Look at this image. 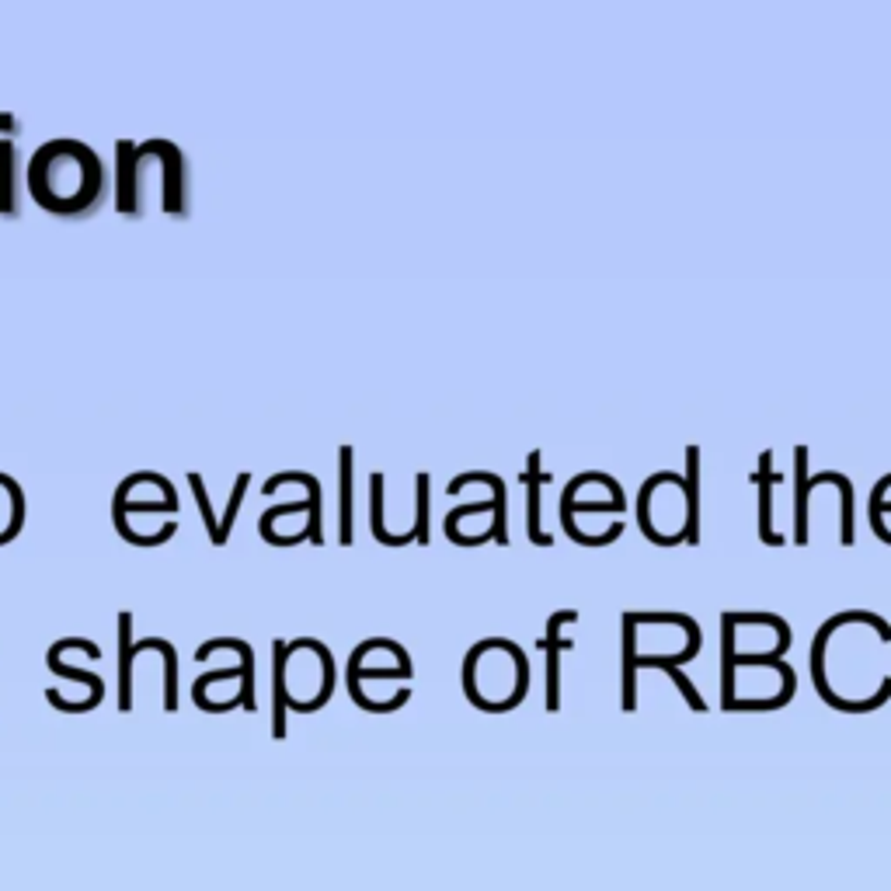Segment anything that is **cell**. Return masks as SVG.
I'll list each match as a JSON object with an SVG mask.
<instances>
[{"instance_id":"1","label":"cell","mask_w":891,"mask_h":891,"mask_svg":"<svg viewBox=\"0 0 891 891\" xmlns=\"http://www.w3.org/2000/svg\"><path fill=\"white\" fill-rule=\"evenodd\" d=\"M28 185L46 209L77 212L98 199L101 188L98 157L81 144H70V139L49 144L46 150L35 154L28 168Z\"/></svg>"},{"instance_id":"2","label":"cell","mask_w":891,"mask_h":891,"mask_svg":"<svg viewBox=\"0 0 891 891\" xmlns=\"http://www.w3.org/2000/svg\"><path fill=\"white\" fill-rule=\"evenodd\" d=\"M770 463H773V453L766 450L759 456V540L762 544H773L780 547L783 540L777 537V529H773V485H777V474L770 471Z\"/></svg>"},{"instance_id":"6","label":"cell","mask_w":891,"mask_h":891,"mask_svg":"<svg viewBox=\"0 0 891 891\" xmlns=\"http://www.w3.org/2000/svg\"><path fill=\"white\" fill-rule=\"evenodd\" d=\"M0 212H14V144L0 139Z\"/></svg>"},{"instance_id":"5","label":"cell","mask_w":891,"mask_h":891,"mask_svg":"<svg viewBox=\"0 0 891 891\" xmlns=\"http://www.w3.org/2000/svg\"><path fill=\"white\" fill-rule=\"evenodd\" d=\"M136 147L130 139H122L119 144V209L122 212H139L136 206Z\"/></svg>"},{"instance_id":"7","label":"cell","mask_w":891,"mask_h":891,"mask_svg":"<svg viewBox=\"0 0 891 891\" xmlns=\"http://www.w3.org/2000/svg\"><path fill=\"white\" fill-rule=\"evenodd\" d=\"M247 485H252V474H237L234 498H230L227 515H223V520H217V537H212V547H223V544L230 540V526H234L237 512H241V502H244V495H247Z\"/></svg>"},{"instance_id":"4","label":"cell","mask_w":891,"mask_h":891,"mask_svg":"<svg viewBox=\"0 0 891 891\" xmlns=\"http://www.w3.org/2000/svg\"><path fill=\"white\" fill-rule=\"evenodd\" d=\"M540 485H547V474L540 471V453H529V474H526V488H529V540L537 544V547H550V537L544 533Z\"/></svg>"},{"instance_id":"3","label":"cell","mask_w":891,"mask_h":891,"mask_svg":"<svg viewBox=\"0 0 891 891\" xmlns=\"http://www.w3.org/2000/svg\"><path fill=\"white\" fill-rule=\"evenodd\" d=\"M22 520H25V498H22V488H17L11 477L0 474V544H8V540L17 537V529H22Z\"/></svg>"},{"instance_id":"8","label":"cell","mask_w":891,"mask_h":891,"mask_svg":"<svg viewBox=\"0 0 891 891\" xmlns=\"http://www.w3.org/2000/svg\"><path fill=\"white\" fill-rule=\"evenodd\" d=\"M342 544H352V446H342Z\"/></svg>"}]
</instances>
